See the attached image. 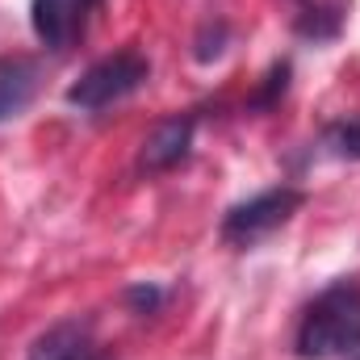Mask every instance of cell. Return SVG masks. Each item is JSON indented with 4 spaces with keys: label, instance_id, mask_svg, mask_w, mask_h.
Listing matches in <instances>:
<instances>
[{
    "label": "cell",
    "instance_id": "cell-1",
    "mask_svg": "<svg viewBox=\"0 0 360 360\" xmlns=\"http://www.w3.org/2000/svg\"><path fill=\"white\" fill-rule=\"evenodd\" d=\"M293 352L302 360H335L360 352V285H331L306 306L293 335Z\"/></svg>",
    "mask_w": 360,
    "mask_h": 360
},
{
    "label": "cell",
    "instance_id": "cell-2",
    "mask_svg": "<svg viewBox=\"0 0 360 360\" xmlns=\"http://www.w3.org/2000/svg\"><path fill=\"white\" fill-rule=\"evenodd\" d=\"M302 193L281 184V188H269V193H256L252 201H239L226 218H222V239L231 248H252L260 239H269L272 231H281L297 210H302Z\"/></svg>",
    "mask_w": 360,
    "mask_h": 360
},
{
    "label": "cell",
    "instance_id": "cell-3",
    "mask_svg": "<svg viewBox=\"0 0 360 360\" xmlns=\"http://www.w3.org/2000/svg\"><path fill=\"white\" fill-rule=\"evenodd\" d=\"M147 76H151V68H147V59H143V55H134V51L109 55V59L92 63L89 72L68 89V105L89 109V113H92V109H105V105H113V101L130 96L134 89H143V84H147Z\"/></svg>",
    "mask_w": 360,
    "mask_h": 360
},
{
    "label": "cell",
    "instance_id": "cell-4",
    "mask_svg": "<svg viewBox=\"0 0 360 360\" xmlns=\"http://www.w3.org/2000/svg\"><path fill=\"white\" fill-rule=\"evenodd\" d=\"M96 4L101 0H30V25L42 46L68 51L84 34V21Z\"/></svg>",
    "mask_w": 360,
    "mask_h": 360
},
{
    "label": "cell",
    "instance_id": "cell-5",
    "mask_svg": "<svg viewBox=\"0 0 360 360\" xmlns=\"http://www.w3.org/2000/svg\"><path fill=\"white\" fill-rule=\"evenodd\" d=\"M193 130H197V117H193V113L160 122V126L151 130V139L143 143V155H139L143 172H168V168L184 164L188 151H193Z\"/></svg>",
    "mask_w": 360,
    "mask_h": 360
},
{
    "label": "cell",
    "instance_id": "cell-6",
    "mask_svg": "<svg viewBox=\"0 0 360 360\" xmlns=\"http://www.w3.org/2000/svg\"><path fill=\"white\" fill-rule=\"evenodd\" d=\"M38 92V68L25 55H4L0 59V122L17 117Z\"/></svg>",
    "mask_w": 360,
    "mask_h": 360
},
{
    "label": "cell",
    "instance_id": "cell-7",
    "mask_svg": "<svg viewBox=\"0 0 360 360\" xmlns=\"http://www.w3.org/2000/svg\"><path fill=\"white\" fill-rule=\"evenodd\" d=\"M89 352H96L89 327L84 323H59L30 348V360H76V356H89Z\"/></svg>",
    "mask_w": 360,
    "mask_h": 360
},
{
    "label": "cell",
    "instance_id": "cell-8",
    "mask_svg": "<svg viewBox=\"0 0 360 360\" xmlns=\"http://www.w3.org/2000/svg\"><path fill=\"white\" fill-rule=\"evenodd\" d=\"M323 147H327L335 160H360V117L331 122V126L323 130Z\"/></svg>",
    "mask_w": 360,
    "mask_h": 360
},
{
    "label": "cell",
    "instance_id": "cell-9",
    "mask_svg": "<svg viewBox=\"0 0 360 360\" xmlns=\"http://www.w3.org/2000/svg\"><path fill=\"white\" fill-rule=\"evenodd\" d=\"M335 30H340V13H335V4L331 8H310L302 21H297V34H306V38H335Z\"/></svg>",
    "mask_w": 360,
    "mask_h": 360
},
{
    "label": "cell",
    "instance_id": "cell-10",
    "mask_svg": "<svg viewBox=\"0 0 360 360\" xmlns=\"http://www.w3.org/2000/svg\"><path fill=\"white\" fill-rule=\"evenodd\" d=\"M226 34H231V30H226V21H205V25H201V34H197V51H193V55H197L201 63L218 59V55L226 51Z\"/></svg>",
    "mask_w": 360,
    "mask_h": 360
},
{
    "label": "cell",
    "instance_id": "cell-11",
    "mask_svg": "<svg viewBox=\"0 0 360 360\" xmlns=\"http://www.w3.org/2000/svg\"><path fill=\"white\" fill-rule=\"evenodd\" d=\"M126 297H130V302H134V306H139V310H155V306H160V297H164V293H160V289H155V285H139V289H130V293H126Z\"/></svg>",
    "mask_w": 360,
    "mask_h": 360
},
{
    "label": "cell",
    "instance_id": "cell-12",
    "mask_svg": "<svg viewBox=\"0 0 360 360\" xmlns=\"http://www.w3.org/2000/svg\"><path fill=\"white\" fill-rule=\"evenodd\" d=\"M76 360H101V356H96V352H89V356H76Z\"/></svg>",
    "mask_w": 360,
    "mask_h": 360
}]
</instances>
